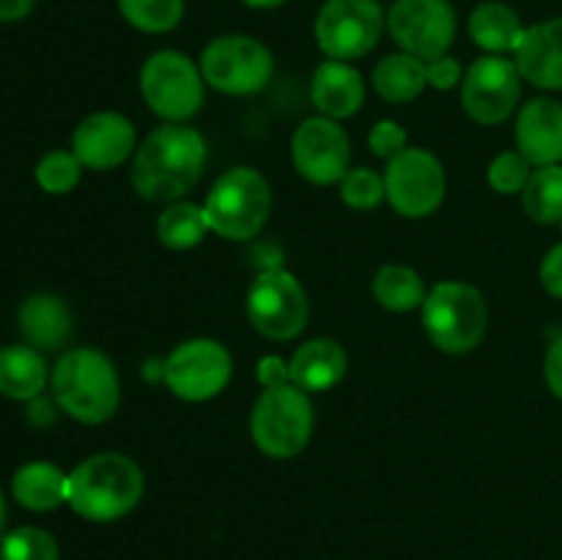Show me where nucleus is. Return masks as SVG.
<instances>
[{
    "label": "nucleus",
    "instance_id": "f257e3e1",
    "mask_svg": "<svg viewBox=\"0 0 562 560\" xmlns=\"http://www.w3.org/2000/svg\"><path fill=\"white\" fill-rule=\"evenodd\" d=\"M206 165V141L192 126L168 124L154 130L132 163V187L146 201L165 203L187 195Z\"/></svg>",
    "mask_w": 562,
    "mask_h": 560
},
{
    "label": "nucleus",
    "instance_id": "f03ea898",
    "mask_svg": "<svg viewBox=\"0 0 562 560\" xmlns=\"http://www.w3.org/2000/svg\"><path fill=\"white\" fill-rule=\"evenodd\" d=\"M143 497V472L130 456L97 453L69 472V505L91 522H115Z\"/></svg>",
    "mask_w": 562,
    "mask_h": 560
},
{
    "label": "nucleus",
    "instance_id": "7ed1b4c3",
    "mask_svg": "<svg viewBox=\"0 0 562 560\" xmlns=\"http://www.w3.org/2000/svg\"><path fill=\"white\" fill-rule=\"evenodd\" d=\"M53 395L75 421L97 426L119 410L121 382L115 366L97 349H71L55 362Z\"/></svg>",
    "mask_w": 562,
    "mask_h": 560
},
{
    "label": "nucleus",
    "instance_id": "20e7f679",
    "mask_svg": "<svg viewBox=\"0 0 562 560\" xmlns=\"http://www.w3.org/2000/svg\"><path fill=\"white\" fill-rule=\"evenodd\" d=\"M269 209H272L269 181L252 168L225 170L203 203L209 228L231 242L252 239L267 223Z\"/></svg>",
    "mask_w": 562,
    "mask_h": 560
},
{
    "label": "nucleus",
    "instance_id": "39448f33",
    "mask_svg": "<svg viewBox=\"0 0 562 560\" xmlns=\"http://www.w3.org/2000/svg\"><path fill=\"white\" fill-rule=\"evenodd\" d=\"M486 302L483 294L470 283L445 280L434 285L423 302V327L434 346L448 355H467L481 346L486 335Z\"/></svg>",
    "mask_w": 562,
    "mask_h": 560
},
{
    "label": "nucleus",
    "instance_id": "423d86ee",
    "mask_svg": "<svg viewBox=\"0 0 562 560\" xmlns=\"http://www.w3.org/2000/svg\"><path fill=\"white\" fill-rule=\"evenodd\" d=\"M250 434L258 450L272 459H294L313 434V404L296 384L267 388L250 415Z\"/></svg>",
    "mask_w": 562,
    "mask_h": 560
},
{
    "label": "nucleus",
    "instance_id": "0eeeda50",
    "mask_svg": "<svg viewBox=\"0 0 562 560\" xmlns=\"http://www.w3.org/2000/svg\"><path fill=\"white\" fill-rule=\"evenodd\" d=\"M272 53L258 38L228 33L203 49L201 75L217 91L231 97H247L272 80Z\"/></svg>",
    "mask_w": 562,
    "mask_h": 560
},
{
    "label": "nucleus",
    "instance_id": "6e6552de",
    "mask_svg": "<svg viewBox=\"0 0 562 560\" xmlns=\"http://www.w3.org/2000/svg\"><path fill=\"white\" fill-rule=\"evenodd\" d=\"M140 91L148 108L168 121H184L203 104V75L184 53L162 49L143 64Z\"/></svg>",
    "mask_w": 562,
    "mask_h": 560
},
{
    "label": "nucleus",
    "instance_id": "1a4fd4ad",
    "mask_svg": "<svg viewBox=\"0 0 562 560\" xmlns=\"http://www.w3.org/2000/svg\"><path fill=\"white\" fill-rule=\"evenodd\" d=\"M382 27L376 0H327L316 16V42L333 60H355L376 47Z\"/></svg>",
    "mask_w": 562,
    "mask_h": 560
},
{
    "label": "nucleus",
    "instance_id": "9d476101",
    "mask_svg": "<svg viewBox=\"0 0 562 560\" xmlns=\"http://www.w3.org/2000/svg\"><path fill=\"white\" fill-rule=\"evenodd\" d=\"M250 324L269 340H291L307 324V296L300 280L285 269H267L247 294Z\"/></svg>",
    "mask_w": 562,
    "mask_h": 560
},
{
    "label": "nucleus",
    "instance_id": "9b49d317",
    "mask_svg": "<svg viewBox=\"0 0 562 560\" xmlns=\"http://www.w3.org/2000/svg\"><path fill=\"white\" fill-rule=\"evenodd\" d=\"M384 195L404 217H428L445 198V170L426 148H404L387 159Z\"/></svg>",
    "mask_w": 562,
    "mask_h": 560
},
{
    "label": "nucleus",
    "instance_id": "f8f14e48",
    "mask_svg": "<svg viewBox=\"0 0 562 560\" xmlns=\"http://www.w3.org/2000/svg\"><path fill=\"white\" fill-rule=\"evenodd\" d=\"M387 27L404 53L437 60L456 38V11L448 0H395Z\"/></svg>",
    "mask_w": 562,
    "mask_h": 560
},
{
    "label": "nucleus",
    "instance_id": "ddd939ff",
    "mask_svg": "<svg viewBox=\"0 0 562 560\" xmlns=\"http://www.w3.org/2000/svg\"><path fill=\"white\" fill-rule=\"evenodd\" d=\"M165 384L170 393L184 401H209L231 379V355L223 344L195 338L181 344L162 366Z\"/></svg>",
    "mask_w": 562,
    "mask_h": 560
},
{
    "label": "nucleus",
    "instance_id": "4468645a",
    "mask_svg": "<svg viewBox=\"0 0 562 560\" xmlns=\"http://www.w3.org/2000/svg\"><path fill=\"white\" fill-rule=\"evenodd\" d=\"M521 93V75L514 60L503 55H486L470 66L461 86V102L477 124H503L516 110Z\"/></svg>",
    "mask_w": 562,
    "mask_h": 560
},
{
    "label": "nucleus",
    "instance_id": "2eb2a0df",
    "mask_svg": "<svg viewBox=\"0 0 562 560\" xmlns=\"http://www.w3.org/2000/svg\"><path fill=\"white\" fill-rule=\"evenodd\" d=\"M291 157L302 179L311 184H335L349 173L351 143L338 121L327 115L302 121L291 141Z\"/></svg>",
    "mask_w": 562,
    "mask_h": 560
},
{
    "label": "nucleus",
    "instance_id": "dca6fc26",
    "mask_svg": "<svg viewBox=\"0 0 562 560\" xmlns=\"http://www.w3.org/2000/svg\"><path fill=\"white\" fill-rule=\"evenodd\" d=\"M135 152V126L121 113H93L77 124L71 135V154L82 168H119Z\"/></svg>",
    "mask_w": 562,
    "mask_h": 560
},
{
    "label": "nucleus",
    "instance_id": "f3484780",
    "mask_svg": "<svg viewBox=\"0 0 562 560\" xmlns=\"http://www.w3.org/2000/svg\"><path fill=\"white\" fill-rule=\"evenodd\" d=\"M516 146L536 168L562 163V104L558 99H532L516 121Z\"/></svg>",
    "mask_w": 562,
    "mask_h": 560
},
{
    "label": "nucleus",
    "instance_id": "a211bd4d",
    "mask_svg": "<svg viewBox=\"0 0 562 560\" xmlns=\"http://www.w3.org/2000/svg\"><path fill=\"white\" fill-rule=\"evenodd\" d=\"M514 64L536 88L562 91V16L525 27Z\"/></svg>",
    "mask_w": 562,
    "mask_h": 560
},
{
    "label": "nucleus",
    "instance_id": "6ab92c4d",
    "mask_svg": "<svg viewBox=\"0 0 562 560\" xmlns=\"http://www.w3.org/2000/svg\"><path fill=\"white\" fill-rule=\"evenodd\" d=\"M311 99L327 119H349L366 102V80L355 66L344 60H327L313 75Z\"/></svg>",
    "mask_w": 562,
    "mask_h": 560
},
{
    "label": "nucleus",
    "instance_id": "aec40b11",
    "mask_svg": "<svg viewBox=\"0 0 562 560\" xmlns=\"http://www.w3.org/2000/svg\"><path fill=\"white\" fill-rule=\"evenodd\" d=\"M349 371V357L344 346L333 338H313L294 351L289 362L291 384L305 393H322L335 388Z\"/></svg>",
    "mask_w": 562,
    "mask_h": 560
},
{
    "label": "nucleus",
    "instance_id": "412c9836",
    "mask_svg": "<svg viewBox=\"0 0 562 560\" xmlns=\"http://www.w3.org/2000/svg\"><path fill=\"white\" fill-rule=\"evenodd\" d=\"M20 329L27 346L53 351L71 338V313L66 302L55 294H33L20 307Z\"/></svg>",
    "mask_w": 562,
    "mask_h": 560
},
{
    "label": "nucleus",
    "instance_id": "4be33fe9",
    "mask_svg": "<svg viewBox=\"0 0 562 560\" xmlns=\"http://www.w3.org/2000/svg\"><path fill=\"white\" fill-rule=\"evenodd\" d=\"M11 494L27 511H53L69 503V475L49 461H31L14 472Z\"/></svg>",
    "mask_w": 562,
    "mask_h": 560
},
{
    "label": "nucleus",
    "instance_id": "5701e85b",
    "mask_svg": "<svg viewBox=\"0 0 562 560\" xmlns=\"http://www.w3.org/2000/svg\"><path fill=\"white\" fill-rule=\"evenodd\" d=\"M47 384V366L33 346H3L0 349V395L11 401H33Z\"/></svg>",
    "mask_w": 562,
    "mask_h": 560
},
{
    "label": "nucleus",
    "instance_id": "b1692460",
    "mask_svg": "<svg viewBox=\"0 0 562 560\" xmlns=\"http://www.w3.org/2000/svg\"><path fill=\"white\" fill-rule=\"evenodd\" d=\"M470 33L477 47L488 49L492 55H505L516 53L521 36H525V25L510 5L488 0L472 11Z\"/></svg>",
    "mask_w": 562,
    "mask_h": 560
},
{
    "label": "nucleus",
    "instance_id": "393cba45",
    "mask_svg": "<svg viewBox=\"0 0 562 560\" xmlns=\"http://www.w3.org/2000/svg\"><path fill=\"white\" fill-rule=\"evenodd\" d=\"M428 86L426 60L415 58L409 53L387 55L373 69V88L387 102H412Z\"/></svg>",
    "mask_w": 562,
    "mask_h": 560
},
{
    "label": "nucleus",
    "instance_id": "a878e982",
    "mask_svg": "<svg viewBox=\"0 0 562 560\" xmlns=\"http://www.w3.org/2000/svg\"><path fill=\"white\" fill-rule=\"evenodd\" d=\"M373 296L382 307L393 313L415 311L426 302V289L415 269L401 267V264H387L373 278Z\"/></svg>",
    "mask_w": 562,
    "mask_h": 560
},
{
    "label": "nucleus",
    "instance_id": "bb28decb",
    "mask_svg": "<svg viewBox=\"0 0 562 560\" xmlns=\"http://www.w3.org/2000/svg\"><path fill=\"white\" fill-rule=\"evenodd\" d=\"M206 231H212L209 228L206 212H203V206H195V203H173L157 220L159 242L170 247V250L195 247L206 236Z\"/></svg>",
    "mask_w": 562,
    "mask_h": 560
},
{
    "label": "nucleus",
    "instance_id": "cd10ccee",
    "mask_svg": "<svg viewBox=\"0 0 562 560\" xmlns=\"http://www.w3.org/2000/svg\"><path fill=\"white\" fill-rule=\"evenodd\" d=\"M521 203L525 212L530 214L536 223H560L562 220V168L560 165H549V168H538L530 176L527 187L521 190Z\"/></svg>",
    "mask_w": 562,
    "mask_h": 560
},
{
    "label": "nucleus",
    "instance_id": "c85d7f7f",
    "mask_svg": "<svg viewBox=\"0 0 562 560\" xmlns=\"http://www.w3.org/2000/svg\"><path fill=\"white\" fill-rule=\"evenodd\" d=\"M119 9L137 31L168 33L184 16V0H119Z\"/></svg>",
    "mask_w": 562,
    "mask_h": 560
},
{
    "label": "nucleus",
    "instance_id": "c756f323",
    "mask_svg": "<svg viewBox=\"0 0 562 560\" xmlns=\"http://www.w3.org/2000/svg\"><path fill=\"white\" fill-rule=\"evenodd\" d=\"M3 560H60L58 541L42 527H16L0 541Z\"/></svg>",
    "mask_w": 562,
    "mask_h": 560
},
{
    "label": "nucleus",
    "instance_id": "7c9ffc66",
    "mask_svg": "<svg viewBox=\"0 0 562 560\" xmlns=\"http://www.w3.org/2000/svg\"><path fill=\"white\" fill-rule=\"evenodd\" d=\"M80 173L82 163L71 152H49L36 165L38 187L49 195H64V192L75 190Z\"/></svg>",
    "mask_w": 562,
    "mask_h": 560
},
{
    "label": "nucleus",
    "instance_id": "2f4dec72",
    "mask_svg": "<svg viewBox=\"0 0 562 560\" xmlns=\"http://www.w3.org/2000/svg\"><path fill=\"white\" fill-rule=\"evenodd\" d=\"M340 198H344L346 206L360 209V212L376 209L382 203V198H387L384 195V179L368 168L349 170L340 179Z\"/></svg>",
    "mask_w": 562,
    "mask_h": 560
},
{
    "label": "nucleus",
    "instance_id": "473e14b6",
    "mask_svg": "<svg viewBox=\"0 0 562 560\" xmlns=\"http://www.w3.org/2000/svg\"><path fill=\"white\" fill-rule=\"evenodd\" d=\"M530 176H532L530 163H527L519 152H505L499 154V157L492 163V168H488V184H492L497 192L514 195V192L525 190Z\"/></svg>",
    "mask_w": 562,
    "mask_h": 560
},
{
    "label": "nucleus",
    "instance_id": "72a5a7b5",
    "mask_svg": "<svg viewBox=\"0 0 562 560\" xmlns=\"http://www.w3.org/2000/svg\"><path fill=\"white\" fill-rule=\"evenodd\" d=\"M368 143H371L373 154H379L384 159H393L395 154H401L406 148V132L395 121H379L371 130V135H368Z\"/></svg>",
    "mask_w": 562,
    "mask_h": 560
},
{
    "label": "nucleus",
    "instance_id": "f704fd0d",
    "mask_svg": "<svg viewBox=\"0 0 562 560\" xmlns=\"http://www.w3.org/2000/svg\"><path fill=\"white\" fill-rule=\"evenodd\" d=\"M426 75H428V86L439 88V91H450V88L459 86L461 66L459 60L450 58V55H442V58L426 64Z\"/></svg>",
    "mask_w": 562,
    "mask_h": 560
},
{
    "label": "nucleus",
    "instance_id": "c9c22d12",
    "mask_svg": "<svg viewBox=\"0 0 562 560\" xmlns=\"http://www.w3.org/2000/svg\"><path fill=\"white\" fill-rule=\"evenodd\" d=\"M541 283H543V289L549 291V294L562 300V242H560V245H554L552 250L543 256Z\"/></svg>",
    "mask_w": 562,
    "mask_h": 560
},
{
    "label": "nucleus",
    "instance_id": "e433bc0d",
    "mask_svg": "<svg viewBox=\"0 0 562 560\" xmlns=\"http://www.w3.org/2000/svg\"><path fill=\"white\" fill-rule=\"evenodd\" d=\"M543 377H547L549 390L562 401V335L549 346L547 360H543Z\"/></svg>",
    "mask_w": 562,
    "mask_h": 560
},
{
    "label": "nucleus",
    "instance_id": "4c0bfd02",
    "mask_svg": "<svg viewBox=\"0 0 562 560\" xmlns=\"http://www.w3.org/2000/svg\"><path fill=\"white\" fill-rule=\"evenodd\" d=\"M289 366H285L280 357H263V360L258 362V382H261L263 388H283V384H289Z\"/></svg>",
    "mask_w": 562,
    "mask_h": 560
},
{
    "label": "nucleus",
    "instance_id": "58836bf2",
    "mask_svg": "<svg viewBox=\"0 0 562 560\" xmlns=\"http://www.w3.org/2000/svg\"><path fill=\"white\" fill-rule=\"evenodd\" d=\"M33 5H36V0H0V22L25 20Z\"/></svg>",
    "mask_w": 562,
    "mask_h": 560
},
{
    "label": "nucleus",
    "instance_id": "ea45409f",
    "mask_svg": "<svg viewBox=\"0 0 562 560\" xmlns=\"http://www.w3.org/2000/svg\"><path fill=\"white\" fill-rule=\"evenodd\" d=\"M241 3H247L250 9H278V5H285L289 0H241Z\"/></svg>",
    "mask_w": 562,
    "mask_h": 560
},
{
    "label": "nucleus",
    "instance_id": "a19ab883",
    "mask_svg": "<svg viewBox=\"0 0 562 560\" xmlns=\"http://www.w3.org/2000/svg\"><path fill=\"white\" fill-rule=\"evenodd\" d=\"M3 525H5V500H3V492H0V533H3Z\"/></svg>",
    "mask_w": 562,
    "mask_h": 560
},
{
    "label": "nucleus",
    "instance_id": "79ce46f5",
    "mask_svg": "<svg viewBox=\"0 0 562 560\" xmlns=\"http://www.w3.org/2000/svg\"><path fill=\"white\" fill-rule=\"evenodd\" d=\"M0 560H3V558H0Z\"/></svg>",
    "mask_w": 562,
    "mask_h": 560
}]
</instances>
